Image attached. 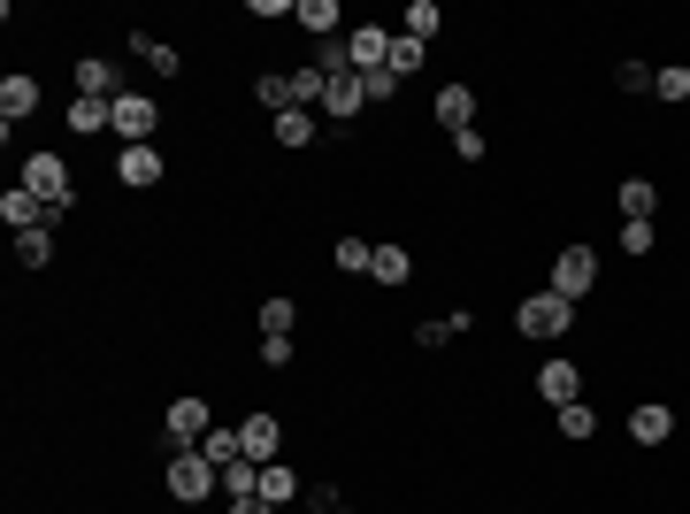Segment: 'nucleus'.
Instances as JSON below:
<instances>
[{"label": "nucleus", "mask_w": 690, "mask_h": 514, "mask_svg": "<svg viewBox=\"0 0 690 514\" xmlns=\"http://www.w3.org/2000/svg\"><path fill=\"white\" fill-rule=\"evenodd\" d=\"M515 323L529 339H560V331H575V300H560V292H529L515 308Z\"/></svg>", "instance_id": "2"}, {"label": "nucleus", "mask_w": 690, "mask_h": 514, "mask_svg": "<svg viewBox=\"0 0 690 514\" xmlns=\"http://www.w3.org/2000/svg\"><path fill=\"white\" fill-rule=\"evenodd\" d=\"M438 31H445V15H438V0H407V39H422V46H430Z\"/></svg>", "instance_id": "21"}, {"label": "nucleus", "mask_w": 690, "mask_h": 514, "mask_svg": "<svg viewBox=\"0 0 690 514\" xmlns=\"http://www.w3.org/2000/svg\"><path fill=\"white\" fill-rule=\"evenodd\" d=\"M653 77H660V69H645V62H622V85H629V93H653Z\"/></svg>", "instance_id": "32"}, {"label": "nucleus", "mask_w": 690, "mask_h": 514, "mask_svg": "<svg viewBox=\"0 0 690 514\" xmlns=\"http://www.w3.org/2000/svg\"><path fill=\"white\" fill-rule=\"evenodd\" d=\"M162 430H170V446H176V453H192V446H200V438L215 430V415H207V399H200V392H184V399H170Z\"/></svg>", "instance_id": "4"}, {"label": "nucleus", "mask_w": 690, "mask_h": 514, "mask_svg": "<svg viewBox=\"0 0 690 514\" xmlns=\"http://www.w3.org/2000/svg\"><path fill=\"white\" fill-rule=\"evenodd\" d=\"M292 323H300L292 300H261V339H292Z\"/></svg>", "instance_id": "24"}, {"label": "nucleus", "mask_w": 690, "mask_h": 514, "mask_svg": "<svg viewBox=\"0 0 690 514\" xmlns=\"http://www.w3.org/2000/svg\"><path fill=\"white\" fill-rule=\"evenodd\" d=\"M292 492H300V476H292L284 461H269V469H261V500H269V507H284Z\"/></svg>", "instance_id": "26"}, {"label": "nucleus", "mask_w": 690, "mask_h": 514, "mask_svg": "<svg viewBox=\"0 0 690 514\" xmlns=\"http://www.w3.org/2000/svg\"><path fill=\"white\" fill-rule=\"evenodd\" d=\"M238 438H246V461H261V469H269V461H277V446H284L277 415H246V422H238Z\"/></svg>", "instance_id": "9"}, {"label": "nucleus", "mask_w": 690, "mask_h": 514, "mask_svg": "<svg viewBox=\"0 0 690 514\" xmlns=\"http://www.w3.org/2000/svg\"><path fill=\"white\" fill-rule=\"evenodd\" d=\"M422 54H430V46L399 31V39H391V77H414V69H422Z\"/></svg>", "instance_id": "27"}, {"label": "nucleus", "mask_w": 690, "mask_h": 514, "mask_svg": "<svg viewBox=\"0 0 690 514\" xmlns=\"http://www.w3.org/2000/svg\"><path fill=\"white\" fill-rule=\"evenodd\" d=\"M154 124H162V108H154L147 93H116V139H123V147H147Z\"/></svg>", "instance_id": "5"}, {"label": "nucleus", "mask_w": 690, "mask_h": 514, "mask_svg": "<svg viewBox=\"0 0 690 514\" xmlns=\"http://www.w3.org/2000/svg\"><path fill=\"white\" fill-rule=\"evenodd\" d=\"M15 261H23V269H46V261H54V223L23 231V238H15Z\"/></svg>", "instance_id": "18"}, {"label": "nucleus", "mask_w": 690, "mask_h": 514, "mask_svg": "<svg viewBox=\"0 0 690 514\" xmlns=\"http://www.w3.org/2000/svg\"><path fill=\"white\" fill-rule=\"evenodd\" d=\"M116 176H123V184H162V154H154V147H123V154H116Z\"/></svg>", "instance_id": "13"}, {"label": "nucleus", "mask_w": 690, "mask_h": 514, "mask_svg": "<svg viewBox=\"0 0 690 514\" xmlns=\"http://www.w3.org/2000/svg\"><path fill=\"white\" fill-rule=\"evenodd\" d=\"M315 139V108H284L277 116V147H308Z\"/></svg>", "instance_id": "22"}, {"label": "nucleus", "mask_w": 690, "mask_h": 514, "mask_svg": "<svg viewBox=\"0 0 690 514\" xmlns=\"http://www.w3.org/2000/svg\"><path fill=\"white\" fill-rule=\"evenodd\" d=\"M453 154H461V162H484V154H492V139L468 124V131H453Z\"/></svg>", "instance_id": "30"}, {"label": "nucleus", "mask_w": 690, "mask_h": 514, "mask_svg": "<svg viewBox=\"0 0 690 514\" xmlns=\"http://www.w3.org/2000/svg\"><path fill=\"white\" fill-rule=\"evenodd\" d=\"M223 500H261V461H230L223 469Z\"/></svg>", "instance_id": "20"}, {"label": "nucleus", "mask_w": 690, "mask_h": 514, "mask_svg": "<svg viewBox=\"0 0 690 514\" xmlns=\"http://www.w3.org/2000/svg\"><path fill=\"white\" fill-rule=\"evenodd\" d=\"M537 392H545L552 407H568V399H583V376H575V361H545V368H537Z\"/></svg>", "instance_id": "11"}, {"label": "nucleus", "mask_w": 690, "mask_h": 514, "mask_svg": "<svg viewBox=\"0 0 690 514\" xmlns=\"http://www.w3.org/2000/svg\"><path fill=\"white\" fill-rule=\"evenodd\" d=\"M653 207H660L653 176H622V223H653Z\"/></svg>", "instance_id": "16"}, {"label": "nucleus", "mask_w": 690, "mask_h": 514, "mask_svg": "<svg viewBox=\"0 0 690 514\" xmlns=\"http://www.w3.org/2000/svg\"><path fill=\"white\" fill-rule=\"evenodd\" d=\"M23 192H31V200H46L54 215H69V207H77V200H69V162H62V154H31V162H23Z\"/></svg>", "instance_id": "1"}, {"label": "nucleus", "mask_w": 690, "mask_h": 514, "mask_svg": "<svg viewBox=\"0 0 690 514\" xmlns=\"http://www.w3.org/2000/svg\"><path fill=\"white\" fill-rule=\"evenodd\" d=\"M622 246L629 254H653V223H622Z\"/></svg>", "instance_id": "33"}, {"label": "nucleus", "mask_w": 690, "mask_h": 514, "mask_svg": "<svg viewBox=\"0 0 690 514\" xmlns=\"http://www.w3.org/2000/svg\"><path fill=\"white\" fill-rule=\"evenodd\" d=\"M552 415H560V438H575V446H583V438L599 430V415H591L583 399H568V407H552Z\"/></svg>", "instance_id": "25"}, {"label": "nucleus", "mask_w": 690, "mask_h": 514, "mask_svg": "<svg viewBox=\"0 0 690 514\" xmlns=\"http://www.w3.org/2000/svg\"><path fill=\"white\" fill-rule=\"evenodd\" d=\"M438 124H445V131H468V124H476V93H468V85H438Z\"/></svg>", "instance_id": "12"}, {"label": "nucleus", "mask_w": 690, "mask_h": 514, "mask_svg": "<svg viewBox=\"0 0 690 514\" xmlns=\"http://www.w3.org/2000/svg\"><path fill=\"white\" fill-rule=\"evenodd\" d=\"M653 93H660V100H690V69H660Z\"/></svg>", "instance_id": "31"}, {"label": "nucleus", "mask_w": 690, "mask_h": 514, "mask_svg": "<svg viewBox=\"0 0 690 514\" xmlns=\"http://www.w3.org/2000/svg\"><path fill=\"white\" fill-rule=\"evenodd\" d=\"M31 108H39V77H23V69L0 77V124L15 131V116H31Z\"/></svg>", "instance_id": "10"}, {"label": "nucleus", "mask_w": 690, "mask_h": 514, "mask_svg": "<svg viewBox=\"0 0 690 514\" xmlns=\"http://www.w3.org/2000/svg\"><path fill=\"white\" fill-rule=\"evenodd\" d=\"M77 93H93V100H116V93H123V85H116V62L85 54V62H77Z\"/></svg>", "instance_id": "14"}, {"label": "nucleus", "mask_w": 690, "mask_h": 514, "mask_svg": "<svg viewBox=\"0 0 690 514\" xmlns=\"http://www.w3.org/2000/svg\"><path fill=\"white\" fill-rule=\"evenodd\" d=\"M591 285H599V254H591V246H568V254L552 261V292H560V300H583Z\"/></svg>", "instance_id": "6"}, {"label": "nucleus", "mask_w": 690, "mask_h": 514, "mask_svg": "<svg viewBox=\"0 0 690 514\" xmlns=\"http://www.w3.org/2000/svg\"><path fill=\"white\" fill-rule=\"evenodd\" d=\"M292 23H300V31H315V39H331L345 15H338V0H300V8H292Z\"/></svg>", "instance_id": "17"}, {"label": "nucleus", "mask_w": 690, "mask_h": 514, "mask_svg": "<svg viewBox=\"0 0 690 514\" xmlns=\"http://www.w3.org/2000/svg\"><path fill=\"white\" fill-rule=\"evenodd\" d=\"M331 514H353V507H331Z\"/></svg>", "instance_id": "35"}, {"label": "nucleus", "mask_w": 690, "mask_h": 514, "mask_svg": "<svg viewBox=\"0 0 690 514\" xmlns=\"http://www.w3.org/2000/svg\"><path fill=\"white\" fill-rule=\"evenodd\" d=\"M139 54H147V69H154V77H176V46H162V39H139Z\"/></svg>", "instance_id": "29"}, {"label": "nucleus", "mask_w": 690, "mask_h": 514, "mask_svg": "<svg viewBox=\"0 0 690 514\" xmlns=\"http://www.w3.org/2000/svg\"><path fill=\"white\" fill-rule=\"evenodd\" d=\"M230 514H277L269 500H230Z\"/></svg>", "instance_id": "34"}, {"label": "nucleus", "mask_w": 690, "mask_h": 514, "mask_svg": "<svg viewBox=\"0 0 690 514\" xmlns=\"http://www.w3.org/2000/svg\"><path fill=\"white\" fill-rule=\"evenodd\" d=\"M207 492H223V469L207 461V453H170V500H207Z\"/></svg>", "instance_id": "3"}, {"label": "nucleus", "mask_w": 690, "mask_h": 514, "mask_svg": "<svg viewBox=\"0 0 690 514\" xmlns=\"http://www.w3.org/2000/svg\"><path fill=\"white\" fill-rule=\"evenodd\" d=\"M360 108H368V85H360L353 69H345V77H331V93H323V116H331V124H353Z\"/></svg>", "instance_id": "8"}, {"label": "nucleus", "mask_w": 690, "mask_h": 514, "mask_svg": "<svg viewBox=\"0 0 690 514\" xmlns=\"http://www.w3.org/2000/svg\"><path fill=\"white\" fill-rule=\"evenodd\" d=\"M368 277H376V285H407V277H414V261H407V246H376V261H368Z\"/></svg>", "instance_id": "19"}, {"label": "nucleus", "mask_w": 690, "mask_h": 514, "mask_svg": "<svg viewBox=\"0 0 690 514\" xmlns=\"http://www.w3.org/2000/svg\"><path fill=\"white\" fill-rule=\"evenodd\" d=\"M200 453H207L215 469H230V461H246V438H238V430H207V438H200Z\"/></svg>", "instance_id": "23"}, {"label": "nucleus", "mask_w": 690, "mask_h": 514, "mask_svg": "<svg viewBox=\"0 0 690 514\" xmlns=\"http://www.w3.org/2000/svg\"><path fill=\"white\" fill-rule=\"evenodd\" d=\"M629 438H637V446H668V438H676V407H668V399H637V407H629Z\"/></svg>", "instance_id": "7"}, {"label": "nucleus", "mask_w": 690, "mask_h": 514, "mask_svg": "<svg viewBox=\"0 0 690 514\" xmlns=\"http://www.w3.org/2000/svg\"><path fill=\"white\" fill-rule=\"evenodd\" d=\"M338 269H353V277H368V261H376V246L368 238H338V254H331Z\"/></svg>", "instance_id": "28"}, {"label": "nucleus", "mask_w": 690, "mask_h": 514, "mask_svg": "<svg viewBox=\"0 0 690 514\" xmlns=\"http://www.w3.org/2000/svg\"><path fill=\"white\" fill-rule=\"evenodd\" d=\"M69 131H116V100L77 93V100H69Z\"/></svg>", "instance_id": "15"}]
</instances>
